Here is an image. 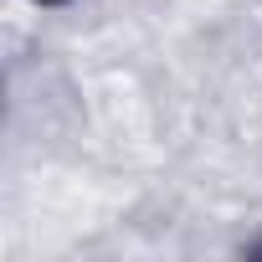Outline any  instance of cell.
<instances>
[{"label": "cell", "mask_w": 262, "mask_h": 262, "mask_svg": "<svg viewBox=\"0 0 262 262\" xmlns=\"http://www.w3.org/2000/svg\"><path fill=\"white\" fill-rule=\"evenodd\" d=\"M36 6H62V0H36Z\"/></svg>", "instance_id": "obj_1"}]
</instances>
